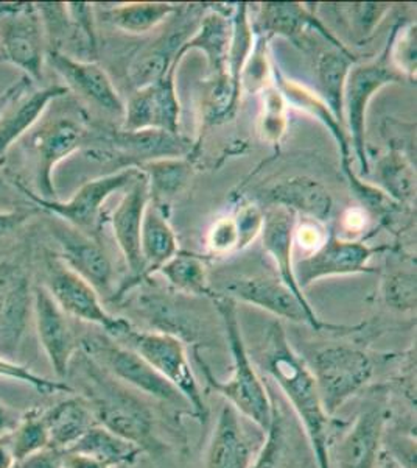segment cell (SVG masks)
Instances as JSON below:
<instances>
[{
  "instance_id": "d6a6232c",
  "label": "cell",
  "mask_w": 417,
  "mask_h": 468,
  "mask_svg": "<svg viewBox=\"0 0 417 468\" xmlns=\"http://www.w3.org/2000/svg\"><path fill=\"white\" fill-rule=\"evenodd\" d=\"M180 10L181 5L170 2H131L106 8L103 17L119 30L142 35L169 21Z\"/></svg>"
},
{
  "instance_id": "ab89813d",
  "label": "cell",
  "mask_w": 417,
  "mask_h": 468,
  "mask_svg": "<svg viewBox=\"0 0 417 468\" xmlns=\"http://www.w3.org/2000/svg\"><path fill=\"white\" fill-rule=\"evenodd\" d=\"M8 434L16 463L48 448L47 431L41 419V412L37 410H30L28 414L21 417L16 428Z\"/></svg>"
},
{
  "instance_id": "8fae6325",
  "label": "cell",
  "mask_w": 417,
  "mask_h": 468,
  "mask_svg": "<svg viewBox=\"0 0 417 468\" xmlns=\"http://www.w3.org/2000/svg\"><path fill=\"white\" fill-rule=\"evenodd\" d=\"M43 286L66 314L100 326L111 339H116L130 324L128 320L109 314L96 289L78 273L70 271L58 256L48 260Z\"/></svg>"
},
{
  "instance_id": "8d00e7d4",
  "label": "cell",
  "mask_w": 417,
  "mask_h": 468,
  "mask_svg": "<svg viewBox=\"0 0 417 468\" xmlns=\"http://www.w3.org/2000/svg\"><path fill=\"white\" fill-rule=\"evenodd\" d=\"M377 176L383 186L381 191L397 205H410L416 198V171L401 150L392 149L381 156L377 165Z\"/></svg>"
},
{
  "instance_id": "3957f363",
  "label": "cell",
  "mask_w": 417,
  "mask_h": 468,
  "mask_svg": "<svg viewBox=\"0 0 417 468\" xmlns=\"http://www.w3.org/2000/svg\"><path fill=\"white\" fill-rule=\"evenodd\" d=\"M81 397L88 399L97 425L138 445L143 452L162 448L156 434V419L139 392L112 378L96 362L83 355Z\"/></svg>"
},
{
  "instance_id": "7a4b0ae2",
  "label": "cell",
  "mask_w": 417,
  "mask_h": 468,
  "mask_svg": "<svg viewBox=\"0 0 417 468\" xmlns=\"http://www.w3.org/2000/svg\"><path fill=\"white\" fill-rule=\"evenodd\" d=\"M209 298L220 314L223 330L226 335L227 346L233 359L231 377L227 379H218L206 362L201 359L198 348L193 350V356L204 375L207 388L215 390L220 397L226 399L227 405L233 406L245 420L251 421L257 430L265 432L273 419L275 399L271 397L264 378L254 366L248 346L245 344L244 333L238 320L237 302L224 293H215L214 291Z\"/></svg>"
},
{
  "instance_id": "ffe728a7",
  "label": "cell",
  "mask_w": 417,
  "mask_h": 468,
  "mask_svg": "<svg viewBox=\"0 0 417 468\" xmlns=\"http://www.w3.org/2000/svg\"><path fill=\"white\" fill-rule=\"evenodd\" d=\"M52 234L58 242L59 260L89 282L100 297L112 298L114 269L111 258L97 238L81 233L68 224L55 225Z\"/></svg>"
},
{
  "instance_id": "74e56055",
  "label": "cell",
  "mask_w": 417,
  "mask_h": 468,
  "mask_svg": "<svg viewBox=\"0 0 417 468\" xmlns=\"http://www.w3.org/2000/svg\"><path fill=\"white\" fill-rule=\"evenodd\" d=\"M233 37L227 55V77L233 85L234 96L240 101L242 99V72L245 64L248 61L249 55L253 52L255 33H254L253 22L249 19L248 4H237L234 10Z\"/></svg>"
},
{
  "instance_id": "603a6c76",
  "label": "cell",
  "mask_w": 417,
  "mask_h": 468,
  "mask_svg": "<svg viewBox=\"0 0 417 468\" xmlns=\"http://www.w3.org/2000/svg\"><path fill=\"white\" fill-rule=\"evenodd\" d=\"M69 90L63 85H52L41 90H26L11 101L0 116V165L17 141H21L36 125L52 101L66 96Z\"/></svg>"
},
{
  "instance_id": "30bf717a",
  "label": "cell",
  "mask_w": 417,
  "mask_h": 468,
  "mask_svg": "<svg viewBox=\"0 0 417 468\" xmlns=\"http://www.w3.org/2000/svg\"><path fill=\"white\" fill-rule=\"evenodd\" d=\"M390 417L388 392L379 388L360 408L339 441L330 445V465L335 461V468H379Z\"/></svg>"
},
{
  "instance_id": "db71d44e",
  "label": "cell",
  "mask_w": 417,
  "mask_h": 468,
  "mask_svg": "<svg viewBox=\"0 0 417 468\" xmlns=\"http://www.w3.org/2000/svg\"><path fill=\"white\" fill-rule=\"evenodd\" d=\"M33 213L35 211H26V209H16V211H2L0 209V238L15 233L17 229H21Z\"/></svg>"
},
{
  "instance_id": "836d02e7",
  "label": "cell",
  "mask_w": 417,
  "mask_h": 468,
  "mask_svg": "<svg viewBox=\"0 0 417 468\" xmlns=\"http://www.w3.org/2000/svg\"><path fill=\"white\" fill-rule=\"evenodd\" d=\"M68 452H81L111 468L132 465L143 452L138 445L108 431L100 425L92 426Z\"/></svg>"
},
{
  "instance_id": "d6986e66",
  "label": "cell",
  "mask_w": 417,
  "mask_h": 468,
  "mask_svg": "<svg viewBox=\"0 0 417 468\" xmlns=\"http://www.w3.org/2000/svg\"><path fill=\"white\" fill-rule=\"evenodd\" d=\"M33 320L36 324L39 344L53 372L57 373L59 381H64L69 377L70 366L79 350V341L69 315L59 308L43 284L33 288Z\"/></svg>"
},
{
  "instance_id": "f6af8a7d",
  "label": "cell",
  "mask_w": 417,
  "mask_h": 468,
  "mask_svg": "<svg viewBox=\"0 0 417 468\" xmlns=\"http://www.w3.org/2000/svg\"><path fill=\"white\" fill-rule=\"evenodd\" d=\"M0 378L15 379L19 383L28 384L30 388L43 395L61 394V392L74 394V388L68 381H59V379L53 381V379L44 378L24 364L10 361L5 357H0Z\"/></svg>"
},
{
  "instance_id": "e575fe53",
  "label": "cell",
  "mask_w": 417,
  "mask_h": 468,
  "mask_svg": "<svg viewBox=\"0 0 417 468\" xmlns=\"http://www.w3.org/2000/svg\"><path fill=\"white\" fill-rule=\"evenodd\" d=\"M293 432L284 410L276 405L268 430L255 452L251 468H295L296 447Z\"/></svg>"
},
{
  "instance_id": "4fadbf2b",
  "label": "cell",
  "mask_w": 417,
  "mask_h": 468,
  "mask_svg": "<svg viewBox=\"0 0 417 468\" xmlns=\"http://www.w3.org/2000/svg\"><path fill=\"white\" fill-rule=\"evenodd\" d=\"M150 203V186L148 178L142 171L138 178L128 186L123 194L122 200L119 202L112 213L111 227L117 245L122 251L127 262L130 277L122 286L117 289L111 300H119L127 295L130 289L145 280V264H143L142 251H141V231H142L143 214Z\"/></svg>"
},
{
  "instance_id": "484cf974",
  "label": "cell",
  "mask_w": 417,
  "mask_h": 468,
  "mask_svg": "<svg viewBox=\"0 0 417 468\" xmlns=\"http://www.w3.org/2000/svg\"><path fill=\"white\" fill-rule=\"evenodd\" d=\"M297 214L290 209L271 205L264 213V225H262V242L265 250L270 253L275 260L279 278L295 293L301 302H306V293L302 291L295 278V261H293V249H295V229Z\"/></svg>"
},
{
  "instance_id": "f907efd6",
  "label": "cell",
  "mask_w": 417,
  "mask_h": 468,
  "mask_svg": "<svg viewBox=\"0 0 417 468\" xmlns=\"http://www.w3.org/2000/svg\"><path fill=\"white\" fill-rule=\"evenodd\" d=\"M328 239V233L322 229V224L315 220H306L301 227L295 229V244L301 245L302 249L313 251L318 250L324 240Z\"/></svg>"
},
{
  "instance_id": "d590c367",
  "label": "cell",
  "mask_w": 417,
  "mask_h": 468,
  "mask_svg": "<svg viewBox=\"0 0 417 468\" xmlns=\"http://www.w3.org/2000/svg\"><path fill=\"white\" fill-rule=\"evenodd\" d=\"M148 178L150 203L154 207H164L174 194L185 186L192 174V165L185 158L150 161L138 167Z\"/></svg>"
},
{
  "instance_id": "f546056e",
  "label": "cell",
  "mask_w": 417,
  "mask_h": 468,
  "mask_svg": "<svg viewBox=\"0 0 417 468\" xmlns=\"http://www.w3.org/2000/svg\"><path fill=\"white\" fill-rule=\"evenodd\" d=\"M271 74H273L276 88L282 92L287 105H293V107L301 110L308 116L315 117L324 127L328 128V132H330L335 143L339 144L341 165H350V141H349L348 132L333 117L332 112L328 110V105L322 101L321 97L306 88V86L288 80L286 75L282 74L275 66H273Z\"/></svg>"
},
{
  "instance_id": "1f68e13d",
  "label": "cell",
  "mask_w": 417,
  "mask_h": 468,
  "mask_svg": "<svg viewBox=\"0 0 417 468\" xmlns=\"http://www.w3.org/2000/svg\"><path fill=\"white\" fill-rule=\"evenodd\" d=\"M141 251L145 264V278L159 271L165 262H169L180 251L176 234L170 227L164 211L151 203H148L143 214Z\"/></svg>"
},
{
  "instance_id": "c3c4849f",
  "label": "cell",
  "mask_w": 417,
  "mask_h": 468,
  "mask_svg": "<svg viewBox=\"0 0 417 468\" xmlns=\"http://www.w3.org/2000/svg\"><path fill=\"white\" fill-rule=\"evenodd\" d=\"M238 233L237 250H244L260 233L264 225V211L255 205H245L234 216Z\"/></svg>"
},
{
  "instance_id": "ac0fdd59",
  "label": "cell",
  "mask_w": 417,
  "mask_h": 468,
  "mask_svg": "<svg viewBox=\"0 0 417 468\" xmlns=\"http://www.w3.org/2000/svg\"><path fill=\"white\" fill-rule=\"evenodd\" d=\"M206 11L204 5L182 6L178 15L180 17L173 19L167 32L143 48L128 70V77L134 90L153 85L167 74L170 66L174 63V57L185 41L195 33L201 17Z\"/></svg>"
},
{
  "instance_id": "6125c7cd",
  "label": "cell",
  "mask_w": 417,
  "mask_h": 468,
  "mask_svg": "<svg viewBox=\"0 0 417 468\" xmlns=\"http://www.w3.org/2000/svg\"><path fill=\"white\" fill-rule=\"evenodd\" d=\"M117 468H132V465H122V467H117Z\"/></svg>"
},
{
  "instance_id": "7bdbcfd3",
  "label": "cell",
  "mask_w": 417,
  "mask_h": 468,
  "mask_svg": "<svg viewBox=\"0 0 417 468\" xmlns=\"http://www.w3.org/2000/svg\"><path fill=\"white\" fill-rule=\"evenodd\" d=\"M392 39L388 43V55L392 66L401 72L408 81L416 80L417 68V33L416 22L401 26L394 30Z\"/></svg>"
},
{
  "instance_id": "44dd1931",
  "label": "cell",
  "mask_w": 417,
  "mask_h": 468,
  "mask_svg": "<svg viewBox=\"0 0 417 468\" xmlns=\"http://www.w3.org/2000/svg\"><path fill=\"white\" fill-rule=\"evenodd\" d=\"M46 59L66 81L64 86L68 90H75L81 99L103 112L123 117L125 103L101 66L94 61L74 58L61 50H48Z\"/></svg>"
},
{
  "instance_id": "bcb514c9",
  "label": "cell",
  "mask_w": 417,
  "mask_h": 468,
  "mask_svg": "<svg viewBox=\"0 0 417 468\" xmlns=\"http://www.w3.org/2000/svg\"><path fill=\"white\" fill-rule=\"evenodd\" d=\"M66 11L69 17L70 37H75L89 55H97L96 17L94 8L85 2L66 4Z\"/></svg>"
},
{
  "instance_id": "7402d4cb",
  "label": "cell",
  "mask_w": 417,
  "mask_h": 468,
  "mask_svg": "<svg viewBox=\"0 0 417 468\" xmlns=\"http://www.w3.org/2000/svg\"><path fill=\"white\" fill-rule=\"evenodd\" d=\"M244 420L233 406H222L207 443L204 468H251L260 445H254Z\"/></svg>"
},
{
  "instance_id": "6da1fadb",
  "label": "cell",
  "mask_w": 417,
  "mask_h": 468,
  "mask_svg": "<svg viewBox=\"0 0 417 468\" xmlns=\"http://www.w3.org/2000/svg\"><path fill=\"white\" fill-rule=\"evenodd\" d=\"M262 366L290 405L296 420L299 421L317 468H332L333 417L322 406L317 383L306 359L296 353L287 337L286 328L277 320L268 328Z\"/></svg>"
},
{
  "instance_id": "277c9868",
  "label": "cell",
  "mask_w": 417,
  "mask_h": 468,
  "mask_svg": "<svg viewBox=\"0 0 417 468\" xmlns=\"http://www.w3.org/2000/svg\"><path fill=\"white\" fill-rule=\"evenodd\" d=\"M306 362L317 383L322 406L330 417L368 388L377 368L370 351L350 344L318 346Z\"/></svg>"
},
{
  "instance_id": "cb8c5ba5",
  "label": "cell",
  "mask_w": 417,
  "mask_h": 468,
  "mask_svg": "<svg viewBox=\"0 0 417 468\" xmlns=\"http://www.w3.org/2000/svg\"><path fill=\"white\" fill-rule=\"evenodd\" d=\"M254 33L270 39L275 37H287L293 43L299 44L306 30L315 28L318 33L328 39L335 48H346L339 37H333L328 28L318 19L313 11L302 4L295 2H266L259 8V15L253 24Z\"/></svg>"
},
{
  "instance_id": "b9f144b4",
  "label": "cell",
  "mask_w": 417,
  "mask_h": 468,
  "mask_svg": "<svg viewBox=\"0 0 417 468\" xmlns=\"http://www.w3.org/2000/svg\"><path fill=\"white\" fill-rule=\"evenodd\" d=\"M416 271L397 269L388 273L381 286V297L386 306L396 313L416 311Z\"/></svg>"
},
{
  "instance_id": "f1b7e54d",
  "label": "cell",
  "mask_w": 417,
  "mask_h": 468,
  "mask_svg": "<svg viewBox=\"0 0 417 468\" xmlns=\"http://www.w3.org/2000/svg\"><path fill=\"white\" fill-rule=\"evenodd\" d=\"M116 147L123 158H128V165L141 167L150 161L184 158L191 152L192 144L189 139L180 133H169L162 130H139L117 134Z\"/></svg>"
},
{
  "instance_id": "5b68a950",
  "label": "cell",
  "mask_w": 417,
  "mask_h": 468,
  "mask_svg": "<svg viewBox=\"0 0 417 468\" xmlns=\"http://www.w3.org/2000/svg\"><path fill=\"white\" fill-rule=\"evenodd\" d=\"M114 341L136 351L150 367L184 397L191 406L192 415L200 421H206L209 408L192 367L184 339L165 331H139L130 324Z\"/></svg>"
},
{
  "instance_id": "6f0895ef",
  "label": "cell",
  "mask_w": 417,
  "mask_h": 468,
  "mask_svg": "<svg viewBox=\"0 0 417 468\" xmlns=\"http://www.w3.org/2000/svg\"><path fill=\"white\" fill-rule=\"evenodd\" d=\"M30 88H32V81L22 75L19 80L8 86L4 92H0V116L4 114L11 101H15L17 96H21L24 90H30Z\"/></svg>"
},
{
  "instance_id": "7c38bea8",
  "label": "cell",
  "mask_w": 417,
  "mask_h": 468,
  "mask_svg": "<svg viewBox=\"0 0 417 468\" xmlns=\"http://www.w3.org/2000/svg\"><path fill=\"white\" fill-rule=\"evenodd\" d=\"M390 250V245L370 247L363 240L344 239L330 231L318 250L295 262L296 282L304 291L321 278L374 273L375 269L370 267L372 256Z\"/></svg>"
},
{
  "instance_id": "9f6ffc18",
  "label": "cell",
  "mask_w": 417,
  "mask_h": 468,
  "mask_svg": "<svg viewBox=\"0 0 417 468\" xmlns=\"http://www.w3.org/2000/svg\"><path fill=\"white\" fill-rule=\"evenodd\" d=\"M63 468H111L97 459L77 452H63Z\"/></svg>"
},
{
  "instance_id": "681fc988",
  "label": "cell",
  "mask_w": 417,
  "mask_h": 468,
  "mask_svg": "<svg viewBox=\"0 0 417 468\" xmlns=\"http://www.w3.org/2000/svg\"><path fill=\"white\" fill-rule=\"evenodd\" d=\"M207 247L215 255L237 250L238 233L234 218H220L212 225L211 231L207 234Z\"/></svg>"
},
{
  "instance_id": "8992f818",
  "label": "cell",
  "mask_w": 417,
  "mask_h": 468,
  "mask_svg": "<svg viewBox=\"0 0 417 468\" xmlns=\"http://www.w3.org/2000/svg\"><path fill=\"white\" fill-rule=\"evenodd\" d=\"M79 350L108 375H111L112 378L139 394L172 406L174 410H191L184 397L172 384L150 367L136 351L120 342L108 335H88L79 341Z\"/></svg>"
},
{
  "instance_id": "60d3db41",
  "label": "cell",
  "mask_w": 417,
  "mask_h": 468,
  "mask_svg": "<svg viewBox=\"0 0 417 468\" xmlns=\"http://www.w3.org/2000/svg\"><path fill=\"white\" fill-rule=\"evenodd\" d=\"M262 112H260L259 130L262 138L270 144H279L286 136L287 125V101L275 83L266 86L262 90Z\"/></svg>"
},
{
  "instance_id": "680465c9",
  "label": "cell",
  "mask_w": 417,
  "mask_h": 468,
  "mask_svg": "<svg viewBox=\"0 0 417 468\" xmlns=\"http://www.w3.org/2000/svg\"><path fill=\"white\" fill-rule=\"evenodd\" d=\"M16 461L11 450L10 434H0V468H15Z\"/></svg>"
},
{
  "instance_id": "816d5d0a",
  "label": "cell",
  "mask_w": 417,
  "mask_h": 468,
  "mask_svg": "<svg viewBox=\"0 0 417 468\" xmlns=\"http://www.w3.org/2000/svg\"><path fill=\"white\" fill-rule=\"evenodd\" d=\"M15 468H63V452L46 448L17 463Z\"/></svg>"
},
{
  "instance_id": "ba28073f",
  "label": "cell",
  "mask_w": 417,
  "mask_h": 468,
  "mask_svg": "<svg viewBox=\"0 0 417 468\" xmlns=\"http://www.w3.org/2000/svg\"><path fill=\"white\" fill-rule=\"evenodd\" d=\"M139 174L141 171L138 167H123L122 171L99 176L96 180L85 183L68 202H61L58 198H41L36 192L30 191L26 185H22L21 181H15V185L33 207L61 218L64 224L78 229L81 233L97 238L106 200L111 197L114 192L122 191L130 186L132 181L138 178Z\"/></svg>"
},
{
  "instance_id": "f5cc1de1",
  "label": "cell",
  "mask_w": 417,
  "mask_h": 468,
  "mask_svg": "<svg viewBox=\"0 0 417 468\" xmlns=\"http://www.w3.org/2000/svg\"><path fill=\"white\" fill-rule=\"evenodd\" d=\"M22 196L17 189L15 181H10L0 171V209L2 211H16L22 207H16L17 203L21 202Z\"/></svg>"
},
{
  "instance_id": "ee69618b",
  "label": "cell",
  "mask_w": 417,
  "mask_h": 468,
  "mask_svg": "<svg viewBox=\"0 0 417 468\" xmlns=\"http://www.w3.org/2000/svg\"><path fill=\"white\" fill-rule=\"evenodd\" d=\"M268 43L270 39L265 37L255 35L253 52L249 55L248 61L245 64L244 72H242V92L246 90L249 94L262 92V90L273 83V66L270 63V55H268Z\"/></svg>"
},
{
  "instance_id": "f35d334b",
  "label": "cell",
  "mask_w": 417,
  "mask_h": 468,
  "mask_svg": "<svg viewBox=\"0 0 417 468\" xmlns=\"http://www.w3.org/2000/svg\"><path fill=\"white\" fill-rule=\"evenodd\" d=\"M159 271L178 292L204 297H209L212 293L206 262L195 253L178 251Z\"/></svg>"
},
{
  "instance_id": "52a82bcc",
  "label": "cell",
  "mask_w": 417,
  "mask_h": 468,
  "mask_svg": "<svg viewBox=\"0 0 417 468\" xmlns=\"http://www.w3.org/2000/svg\"><path fill=\"white\" fill-rule=\"evenodd\" d=\"M408 81L392 66L388 48L370 63L354 64L344 88V123L350 147L360 165V176L370 174V158L366 152V112L375 94L388 85Z\"/></svg>"
},
{
  "instance_id": "2e32d148",
  "label": "cell",
  "mask_w": 417,
  "mask_h": 468,
  "mask_svg": "<svg viewBox=\"0 0 417 468\" xmlns=\"http://www.w3.org/2000/svg\"><path fill=\"white\" fill-rule=\"evenodd\" d=\"M32 315L28 273L15 262H0V357L16 361Z\"/></svg>"
},
{
  "instance_id": "5bb4252c",
  "label": "cell",
  "mask_w": 417,
  "mask_h": 468,
  "mask_svg": "<svg viewBox=\"0 0 417 468\" xmlns=\"http://www.w3.org/2000/svg\"><path fill=\"white\" fill-rule=\"evenodd\" d=\"M224 295L235 302L251 304L264 309L266 313L290 320L293 324L310 326L315 331L330 330L333 326L326 324L318 317L312 304L301 302L287 288L280 278L257 275V277L238 278L226 284Z\"/></svg>"
},
{
  "instance_id": "11a10c76",
  "label": "cell",
  "mask_w": 417,
  "mask_h": 468,
  "mask_svg": "<svg viewBox=\"0 0 417 468\" xmlns=\"http://www.w3.org/2000/svg\"><path fill=\"white\" fill-rule=\"evenodd\" d=\"M370 222V213L363 207H355V209H348L343 214V229L348 233L357 234L361 229H366Z\"/></svg>"
},
{
  "instance_id": "9c48e42d",
  "label": "cell",
  "mask_w": 417,
  "mask_h": 468,
  "mask_svg": "<svg viewBox=\"0 0 417 468\" xmlns=\"http://www.w3.org/2000/svg\"><path fill=\"white\" fill-rule=\"evenodd\" d=\"M46 30L36 4L0 2V63L24 72L32 83L43 80Z\"/></svg>"
},
{
  "instance_id": "83f0119b",
  "label": "cell",
  "mask_w": 417,
  "mask_h": 468,
  "mask_svg": "<svg viewBox=\"0 0 417 468\" xmlns=\"http://www.w3.org/2000/svg\"><path fill=\"white\" fill-rule=\"evenodd\" d=\"M48 436V448L68 452L75 443L97 425L94 412L88 399L81 395H70L57 405L41 412Z\"/></svg>"
},
{
  "instance_id": "4316f807",
  "label": "cell",
  "mask_w": 417,
  "mask_h": 468,
  "mask_svg": "<svg viewBox=\"0 0 417 468\" xmlns=\"http://www.w3.org/2000/svg\"><path fill=\"white\" fill-rule=\"evenodd\" d=\"M273 207H282L307 218L326 224L332 218L333 197L321 181L312 176H288L276 183L266 194Z\"/></svg>"
},
{
  "instance_id": "9a60e30c",
  "label": "cell",
  "mask_w": 417,
  "mask_h": 468,
  "mask_svg": "<svg viewBox=\"0 0 417 468\" xmlns=\"http://www.w3.org/2000/svg\"><path fill=\"white\" fill-rule=\"evenodd\" d=\"M173 63L167 74L153 85L134 90L123 112L122 132L162 130L180 133L181 103L176 90V70Z\"/></svg>"
},
{
  "instance_id": "7dc6e473",
  "label": "cell",
  "mask_w": 417,
  "mask_h": 468,
  "mask_svg": "<svg viewBox=\"0 0 417 468\" xmlns=\"http://www.w3.org/2000/svg\"><path fill=\"white\" fill-rule=\"evenodd\" d=\"M390 10V4H349L344 8L350 28L359 41H366Z\"/></svg>"
},
{
  "instance_id": "94428289",
  "label": "cell",
  "mask_w": 417,
  "mask_h": 468,
  "mask_svg": "<svg viewBox=\"0 0 417 468\" xmlns=\"http://www.w3.org/2000/svg\"><path fill=\"white\" fill-rule=\"evenodd\" d=\"M379 468H399L396 463H392L391 459L386 456L385 452H383V456H381V465Z\"/></svg>"
},
{
  "instance_id": "e0dca14e",
  "label": "cell",
  "mask_w": 417,
  "mask_h": 468,
  "mask_svg": "<svg viewBox=\"0 0 417 468\" xmlns=\"http://www.w3.org/2000/svg\"><path fill=\"white\" fill-rule=\"evenodd\" d=\"M85 136L83 125L69 117L50 119L32 134L30 144L35 158V181L39 197L57 200V189L53 185L55 167L81 147Z\"/></svg>"
},
{
  "instance_id": "4dcf8cb0",
  "label": "cell",
  "mask_w": 417,
  "mask_h": 468,
  "mask_svg": "<svg viewBox=\"0 0 417 468\" xmlns=\"http://www.w3.org/2000/svg\"><path fill=\"white\" fill-rule=\"evenodd\" d=\"M354 64H357V57L348 48H328L317 59L318 96L344 128V88Z\"/></svg>"
},
{
  "instance_id": "91938a15",
  "label": "cell",
  "mask_w": 417,
  "mask_h": 468,
  "mask_svg": "<svg viewBox=\"0 0 417 468\" xmlns=\"http://www.w3.org/2000/svg\"><path fill=\"white\" fill-rule=\"evenodd\" d=\"M19 420H21V415L0 403V434L15 430Z\"/></svg>"
},
{
  "instance_id": "d4e9b609",
  "label": "cell",
  "mask_w": 417,
  "mask_h": 468,
  "mask_svg": "<svg viewBox=\"0 0 417 468\" xmlns=\"http://www.w3.org/2000/svg\"><path fill=\"white\" fill-rule=\"evenodd\" d=\"M233 37V22L218 8L207 10L195 33L192 35L184 46L180 48L178 55L174 57V63L181 64L185 54L191 50H200L207 59V68L212 80L227 77V55ZM229 79V77H227Z\"/></svg>"
}]
</instances>
